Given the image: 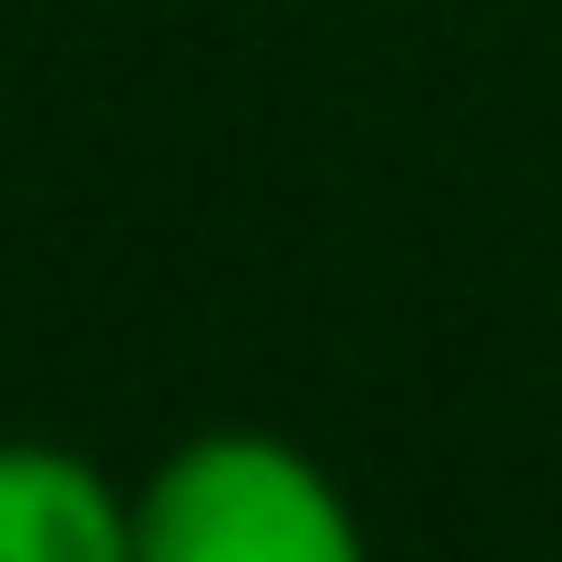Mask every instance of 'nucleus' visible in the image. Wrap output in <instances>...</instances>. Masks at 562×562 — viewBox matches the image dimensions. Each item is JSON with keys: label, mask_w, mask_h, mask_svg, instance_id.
Returning <instances> with one entry per match:
<instances>
[{"label": "nucleus", "mask_w": 562, "mask_h": 562, "mask_svg": "<svg viewBox=\"0 0 562 562\" xmlns=\"http://www.w3.org/2000/svg\"><path fill=\"white\" fill-rule=\"evenodd\" d=\"M0 562H138V504L79 454L0 445Z\"/></svg>", "instance_id": "nucleus-2"}, {"label": "nucleus", "mask_w": 562, "mask_h": 562, "mask_svg": "<svg viewBox=\"0 0 562 562\" xmlns=\"http://www.w3.org/2000/svg\"><path fill=\"white\" fill-rule=\"evenodd\" d=\"M138 562H366V533L296 445L207 435L138 494Z\"/></svg>", "instance_id": "nucleus-1"}]
</instances>
